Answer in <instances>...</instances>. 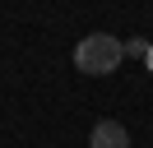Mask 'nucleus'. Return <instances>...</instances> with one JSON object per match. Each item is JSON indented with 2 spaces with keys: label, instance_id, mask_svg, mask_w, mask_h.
<instances>
[{
  "label": "nucleus",
  "instance_id": "nucleus-2",
  "mask_svg": "<svg viewBox=\"0 0 153 148\" xmlns=\"http://www.w3.org/2000/svg\"><path fill=\"white\" fill-rule=\"evenodd\" d=\"M88 148H130V130H125L121 120H97Z\"/></svg>",
  "mask_w": 153,
  "mask_h": 148
},
{
  "label": "nucleus",
  "instance_id": "nucleus-1",
  "mask_svg": "<svg viewBox=\"0 0 153 148\" xmlns=\"http://www.w3.org/2000/svg\"><path fill=\"white\" fill-rule=\"evenodd\" d=\"M121 60H125V42H121V37H111V33H88V37H79V46H74L79 74H93V79L116 74V70H121Z\"/></svg>",
  "mask_w": 153,
  "mask_h": 148
}]
</instances>
